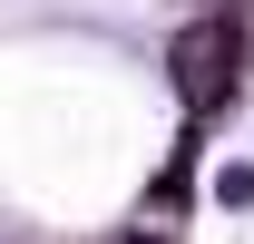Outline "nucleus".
I'll use <instances>...</instances> for the list:
<instances>
[{"label": "nucleus", "instance_id": "f257e3e1", "mask_svg": "<svg viewBox=\"0 0 254 244\" xmlns=\"http://www.w3.org/2000/svg\"><path fill=\"white\" fill-rule=\"evenodd\" d=\"M235 59H245L235 20H195V30H176V88H186L195 108H225V98H235Z\"/></svg>", "mask_w": 254, "mask_h": 244}]
</instances>
